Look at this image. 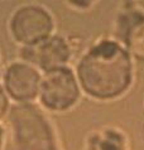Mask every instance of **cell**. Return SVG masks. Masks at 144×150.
I'll list each match as a JSON object with an SVG mask.
<instances>
[{"mask_svg": "<svg viewBox=\"0 0 144 150\" xmlns=\"http://www.w3.org/2000/svg\"><path fill=\"white\" fill-rule=\"evenodd\" d=\"M135 66L129 52L113 37L100 38L80 54L75 73L82 93L109 102L132 88Z\"/></svg>", "mask_w": 144, "mask_h": 150, "instance_id": "cell-1", "label": "cell"}, {"mask_svg": "<svg viewBox=\"0 0 144 150\" xmlns=\"http://www.w3.org/2000/svg\"><path fill=\"white\" fill-rule=\"evenodd\" d=\"M5 121L13 150H58L54 127L38 103H13Z\"/></svg>", "mask_w": 144, "mask_h": 150, "instance_id": "cell-2", "label": "cell"}, {"mask_svg": "<svg viewBox=\"0 0 144 150\" xmlns=\"http://www.w3.org/2000/svg\"><path fill=\"white\" fill-rule=\"evenodd\" d=\"M56 30V19L47 6L28 3L13 10L8 19V32L19 48H29L42 43Z\"/></svg>", "mask_w": 144, "mask_h": 150, "instance_id": "cell-3", "label": "cell"}, {"mask_svg": "<svg viewBox=\"0 0 144 150\" xmlns=\"http://www.w3.org/2000/svg\"><path fill=\"white\" fill-rule=\"evenodd\" d=\"M81 95L75 69L66 66L42 73L37 102L46 112L65 114L77 105Z\"/></svg>", "mask_w": 144, "mask_h": 150, "instance_id": "cell-4", "label": "cell"}, {"mask_svg": "<svg viewBox=\"0 0 144 150\" xmlns=\"http://www.w3.org/2000/svg\"><path fill=\"white\" fill-rule=\"evenodd\" d=\"M75 37L54 33L42 43L29 48L18 49V59L34 66L41 73L66 67L77 52Z\"/></svg>", "mask_w": 144, "mask_h": 150, "instance_id": "cell-5", "label": "cell"}, {"mask_svg": "<svg viewBox=\"0 0 144 150\" xmlns=\"http://www.w3.org/2000/svg\"><path fill=\"white\" fill-rule=\"evenodd\" d=\"M111 37L134 61L144 62V10L132 1H125L115 16Z\"/></svg>", "mask_w": 144, "mask_h": 150, "instance_id": "cell-6", "label": "cell"}, {"mask_svg": "<svg viewBox=\"0 0 144 150\" xmlns=\"http://www.w3.org/2000/svg\"><path fill=\"white\" fill-rule=\"evenodd\" d=\"M42 73L24 61L9 62L1 74V85L14 103H33L37 101Z\"/></svg>", "mask_w": 144, "mask_h": 150, "instance_id": "cell-7", "label": "cell"}, {"mask_svg": "<svg viewBox=\"0 0 144 150\" xmlns=\"http://www.w3.org/2000/svg\"><path fill=\"white\" fill-rule=\"evenodd\" d=\"M82 150H130V141L120 127L101 126L86 135Z\"/></svg>", "mask_w": 144, "mask_h": 150, "instance_id": "cell-8", "label": "cell"}, {"mask_svg": "<svg viewBox=\"0 0 144 150\" xmlns=\"http://www.w3.org/2000/svg\"><path fill=\"white\" fill-rule=\"evenodd\" d=\"M10 107H11V101L8 97L5 90H4L1 82H0V122L6 119Z\"/></svg>", "mask_w": 144, "mask_h": 150, "instance_id": "cell-9", "label": "cell"}, {"mask_svg": "<svg viewBox=\"0 0 144 150\" xmlns=\"http://www.w3.org/2000/svg\"><path fill=\"white\" fill-rule=\"evenodd\" d=\"M67 5L76 10H87L94 5V1H67Z\"/></svg>", "mask_w": 144, "mask_h": 150, "instance_id": "cell-10", "label": "cell"}, {"mask_svg": "<svg viewBox=\"0 0 144 150\" xmlns=\"http://www.w3.org/2000/svg\"><path fill=\"white\" fill-rule=\"evenodd\" d=\"M5 141H6V130L0 122V150H4V148H5Z\"/></svg>", "mask_w": 144, "mask_h": 150, "instance_id": "cell-11", "label": "cell"}, {"mask_svg": "<svg viewBox=\"0 0 144 150\" xmlns=\"http://www.w3.org/2000/svg\"><path fill=\"white\" fill-rule=\"evenodd\" d=\"M0 64H1V59H0Z\"/></svg>", "mask_w": 144, "mask_h": 150, "instance_id": "cell-12", "label": "cell"}]
</instances>
